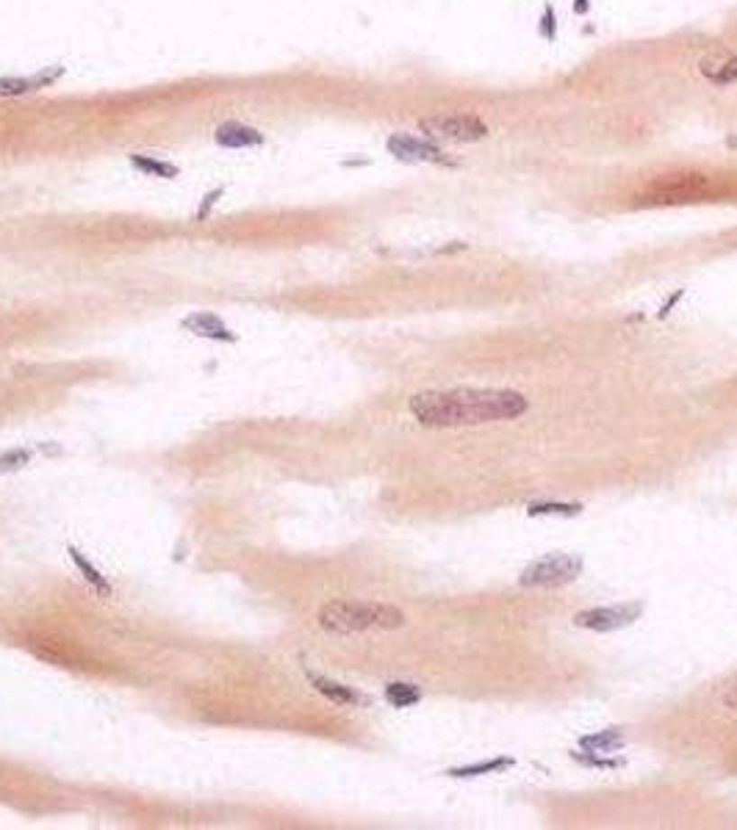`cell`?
I'll return each instance as SVG.
<instances>
[{
  "label": "cell",
  "instance_id": "5b68a950",
  "mask_svg": "<svg viewBox=\"0 0 737 830\" xmlns=\"http://www.w3.org/2000/svg\"><path fill=\"white\" fill-rule=\"evenodd\" d=\"M419 131L432 141H455V144H471L488 136V125L477 114H444V117H427L419 122Z\"/></svg>",
  "mask_w": 737,
  "mask_h": 830
},
{
  "label": "cell",
  "instance_id": "277c9868",
  "mask_svg": "<svg viewBox=\"0 0 737 830\" xmlns=\"http://www.w3.org/2000/svg\"><path fill=\"white\" fill-rule=\"evenodd\" d=\"M585 568L582 556L577 554H546L535 562H530L519 584L522 587H563V584H571Z\"/></svg>",
  "mask_w": 737,
  "mask_h": 830
},
{
  "label": "cell",
  "instance_id": "8fae6325",
  "mask_svg": "<svg viewBox=\"0 0 737 830\" xmlns=\"http://www.w3.org/2000/svg\"><path fill=\"white\" fill-rule=\"evenodd\" d=\"M308 681H311V687H314L322 698L333 700V703H339V706H363V703H366V698H363L360 692H355V690L347 687V684L333 681V678H324V675L308 670Z\"/></svg>",
  "mask_w": 737,
  "mask_h": 830
},
{
  "label": "cell",
  "instance_id": "30bf717a",
  "mask_svg": "<svg viewBox=\"0 0 737 830\" xmlns=\"http://www.w3.org/2000/svg\"><path fill=\"white\" fill-rule=\"evenodd\" d=\"M214 141L225 149H252V147H261L267 139L264 133L252 128V125H244V122H223L214 133Z\"/></svg>",
  "mask_w": 737,
  "mask_h": 830
},
{
  "label": "cell",
  "instance_id": "3957f363",
  "mask_svg": "<svg viewBox=\"0 0 737 830\" xmlns=\"http://www.w3.org/2000/svg\"><path fill=\"white\" fill-rule=\"evenodd\" d=\"M713 192V183L705 175H666L654 180L646 192L641 194V203L646 205H679L702 200Z\"/></svg>",
  "mask_w": 737,
  "mask_h": 830
},
{
  "label": "cell",
  "instance_id": "ba28073f",
  "mask_svg": "<svg viewBox=\"0 0 737 830\" xmlns=\"http://www.w3.org/2000/svg\"><path fill=\"white\" fill-rule=\"evenodd\" d=\"M61 75H64V67L59 64L36 69L31 75H4V78H0V97H23V95L50 89Z\"/></svg>",
  "mask_w": 737,
  "mask_h": 830
},
{
  "label": "cell",
  "instance_id": "cb8c5ba5",
  "mask_svg": "<svg viewBox=\"0 0 737 830\" xmlns=\"http://www.w3.org/2000/svg\"><path fill=\"white\" fill-rule=\"evenodd\" d=\"M723 706L732 708V711H737V687H732V690L723 695Z\"/></svg>",
  "mask_w": 737,
  "mask_h": 830
},
{
  "label": "cell",
  "instance_id": "7c38bea8",
  "mask_svg": "<svg viewBox=\"0 0 737 830\" xmlns=\"http://www.w3.org/2000/svg\"><path fill=\"white\" fill-rule=\"evenodd\" d=\"M579 747L585 753H594V756H613V753L626 747V736L618 728H605L596 734H587L579 739Z\"/></svg>",
  "mask_w": 737,
  "mask_h": 830
},
{
  "label": "cell",
  "instance_id": "6da1fadb",
  "mask_svg": "<svg viewBox=\"0 0 737 830\" xmlns=\"http://www.w3.org/2000/svg\"><path fill=\"white\" fill-rule=\"evenodd\" d=\"M530 401L515 391H486V388H455V391H427L411 399V415L430 429L455 427H483L496 421L522 419Z\"/></svg>",
  "mask_w": 737,
  "mask_h": 830
},
{
  "label": "cell",
  "instance_id": "603a6c76",
  "mask_svg": "<svg viewBox=\"0 0 737 830\" xmlns=\"http://www.w3.org/2000/svg\"><path fill=\"white\" fill-rule=\"evenodd\" d=\"M682 293H685V291H682V288H679V291H677V293H674V296H671V299H669V302H666V305H662V311H660V313H657V316H660V319H666V316H669V313H671V308H674V305H677V302H679V299H682Z\"/></svg>",
  "mask_w": 737,
  "mask_h": 830
},
{
  "label": "cell",
  "instance_id": "d6986e66",
  "mask_svg": "<svg viewBox=\"0 0 737 830\" xmlns=\"http://www.w3.org/2000/svg\"><path fill=\"white\" fill-rule=\"evenodd\" d=\"M31 460H33V451H31V448H9V451H0V474L25 468Z\"/></svg>",
  "mask_w": 737,
  "mask_h": 830
},
{
  "label": "cell",
  "instance_id": "4fadbf2b",
  "mask_svg": "<svg viewBox=\"0 0 737 830\" xmlns=\"http://www.w3.org/2000/svg\"><path fill=\"white\" fill-rule=\"evenodd\" d=\"M67 554H69L72 564H76V571L81 573V579H84L100 598H112V595H114V590H112V584H108V579L95 568V564H92L76 546H67Z\"/></svg>",
  "mask_w": 737,
  "mask_h": 830
},
{
  "label": "cell",
  "instance_id": "7a4b0ae2",
  "mask_svg": "<svg viewBox=\"0 0 737 830\" xmlns=\"http://www.w3.org/2000/svg\"><path fill=\"white\" fill-rule=\"evenodd\" d=\"M408 623L402 609L372 600H330L319 609V626L330 634L396 631Z\"/></svg>",
  "mask_w": 737,
  "mask_h": 830
},
{
  "label": "cell",
  "instance_id": "9c48e42d",
  "mask_svg": "<svg viewBox=\"0 0 737 830\" xmlns=\"http://www.w3.org/2000/svg\"><path fill=\"white\" fill-rule=\"evenodd\" d=\"M180 327L192 332L195 338H205V341L216 344H236V332L219 319L216 313H189L180 321Z\"/></svg>",
  "mask_w": 737,
  "mask_h": 830
},
{
  "label": "cell",
  "instance_id": "7402d4cb",
  "mask_svg": "<svg viewBox=\"0 0 737 830\" xmlns=\"http://www.w3.org/2000/svg\"><path fill=\"white\" fill-rule=\"evenodd\" d=\"M216 200H223V188H214V192L205 197V203H203V208L197 211V219H208V213H211V208L216 205Z\"/></svg>",
  "mask_w": 737,
  "mask_h": 830
},
{
  "label": "cell",
  "instance_id": "52a82bcc",
  "mask_svg": "<svg viewBox=\"0 0 737 830\" xmlns=\"http://www.w3.org/2000/svg\"><path fill=\"white\" fill-rule=\"evenodd\" d=\"M388 153L399 161H408V164H438V167H455L458 158H452L447 149H441L432 139H419V136H411V133H394L388 136L386 141Z\"/></svg>",
  "mask_w": 737,
  "mask_h": 830
},
{
  "label": "cell",
  "instance_id": "ac0fdd59",
  "mask_svg": "<svg viewBox=\"0 0 737 830\" xmlns=\"http://www.w3.org/2000/svg\"><path fill=\"white\" fill-rule=\"evenodd\" d=\"M532 518L535 515H560V518H574V515H579L582 512V504H558V501H538V504H530V510H527Z\"/></svg>",
  "mask_w": 737,
  "mask_h": 830
},
{
  "label": "cell",
  "instance_id": "5bb4252c",
  "mask_svg": "<svg viewBox=\"0 0 737 830\" xmlns=\"http://www.w3.org/2000/svg\"><path fill=\"white\" fill-rule=\"evenodd\" d=\"M515 767V759L510 756H496V759H486V762H477V764H466V767H455L450 770L447 775L450 778H480V775H499V772H507Z\"/></svg>",
  "mask_w": 737,
  "mask_h": 830
},
{
  "label": "cell",
  "instance_id": "ffe728a7",
  "mask_svg": "<svg viewBox=\"0 0 737 830\" xmlns=\"http://www.w3.org/2000/svg\"><path fill=\"white\" fill-rule=\"evenodd\" d=\"M571 759L585 764V767H599V770H618V767H623V759L594 756V753H571Z\"/></svg>",
  "mask_w": 737,
  "mask_h": 830
},
{
  "label": "cell",
  "instance_id": "d4e9b609",
  "mask_svg": "<svg viewBox=\"0 0 737 830\" xmlns=\"http://www.w3.org/2000/svg\"><path fill=\"white\" fill-rule=\"evenodd\" d=\"M587 9H591V0H574V12L577 14H587Z\"/></svg>",
  "mask_w": 737,
  "mask_h": 830
},
{
  "label": "cell",
  "instance_id": "44dd1931",
  "mask_svg": "<svg viewBox=\"0 0 737 830\" xmlns=\"http://www.w3.org/2000/svg\"><path fill=\"white\" fill-rule=\"evenodd\" d=\"M538 33L543 36L546 42H555L558 36V17H555V9L551 6H543V17L538 23Z\"/></svg>",
  "mask_w": 737,
  "mask_h": 830
},
{
  "label": "cell",
  "instance_id": "8992f818",
  "mask_svg": "<svg viewBox=\"0 0 737 830\" xmlns=\"http://www.w3.org/2000/svg\"><path fill=\"white\" fill-rule=\"evenodd\" d=\"M641 615H643V603L641 600L613 603V607H594V609L577 612L574 615V626L577 628H587V631H596V634H610V631H621L626 626H632Z\"/></svg>",
  "mask_w": 737,
  "mask_h": 830
},
{
  "label": "cell",
  "instance_id": "2e32d148",
  "mask_svg": "<svg viewBox=\"0 0 737 830\" xmlns=\"http://www.w3.org/2000/svg\"><path fill=\"white\" fill-rule=\"evenodd\" d=\"M131 164L141 172V175H153V177H161V180H175L180 175V169L164 158H156V156H131Z\"/></svg>",
  "mask_w": 737,
  "mask_h": 830
},
{
  "label": "cell",
  "instance_id": "e0dca14e",
  "mask_svg": "<svg viewBox=\"0 0 737 830\" xmlns=\"http://www.w3.org/2000/svg\"><path fill=\"white\" fill-rule=\"evenodd\" d=\"M386 700L394 706V708H411L422 700V690L416 684H402V681H394L386 687Z\"/></svg>",
  "mask_w": 737,
  "mask_h": 830
},
{
  "label": "cell",
  "instance_id": "9a60e30c",
  "mask_svg": "<svg viewBox=\"0 0 737 830\" xmlns=\"http://www.w3.org/2000/svg\"><path fill=\"white\" fill-rule=\"evenodd\" d=\"M702 75L715 86L737 84V56H726L721 61H702Z\"/></svg>",
  "mask_w": 737,
  "mask_h": 830
}]
</instances>
